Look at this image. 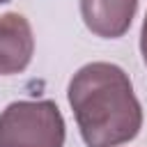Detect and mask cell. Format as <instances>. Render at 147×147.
Wrapping results in <instances>:
<instances>
[{
	"label": "cell",
	"instance_id": "obj_3",
	"mask_svg": "<svg viewBox=\"0 0 147 147\" xmlns=\"http://www.w3.org/2000/svg\"><path fill=\"white\" fill-rule=\"evenodd\" d=\"M34 55V34L30 21L18 11L0 14V76H14L28 69Z\"/></svg>",
	"mask_w": 147,
	"mask_h": 147
},
{
	"label": "cell",
	"instance_id": "obj_6",
	"mask_svg": "<svg viewBox=\"0 0 147 147\" xmlns=\"http://www.w3.org/2000/svg\"><path fill=\"white\" fill-rule=\"evenodd\" d=\"M5 2H9V0H0V5H5Z\"/></svg>",
	"mask_w": 147,
	"mask_h": 147
},
{
	"label": "cell",
	"instance_id": "obj_5",
	"mask_svg": "<svg viewBox=\"0 0 147 147\" xmlns=\"http://www.w3.org/2000/svg\"><path fill=\"white\" fill-rule=\"evenodd\" d=\"M140 53H142V60L147 64V14H145V21L140 28Z\"/></svg>",
	"mask_w": 147,
	"mask_h": 147
},
{
	"label": "cell",
	"instance_id": "obj_2",
	"mask_svg": "<svg viewBox=\"0 0 147 147\" xmlns=\"http://www.w3.org/2000/svg\"><path fill=\"white\" fill-rule=\"evenodd\" d=\"M67 126L55 101H14L0 113V147H64Z\"/></svg>",
	"mask_w": 147,
	"mask_h": 147
},
{
	"label": "cell",
	"instance_id": "obj_4",
	"mask_svg": "<svg viewBox=\"0 0 147 147\" xmlns=\"http://www.w3.org/2000/svg\"><path fill=\"white\" fill-rule=\"evenodd\" d=\"M138 0H80L85 28L101 39H119L129 32Z\"/></svg>",
	"mask_w": 147,
	"mask_h": 147
},
{
	"label": "cell",
	"instance_id": "obj_1",
	"mask_svg": "<svg viewBox=\"0 0 147 147\" xmlns=\"http://www.w3.org/2000/svg\"><path fill=\"white\" fill-rule=\"evenodd\" d=\"M67 99L87 147H119L142 129V106L133 83L113 62L80 67L69 80Z\"/></svg>",
	"mask_w": 147,
	"mask_h": 147
}]
</instances>
